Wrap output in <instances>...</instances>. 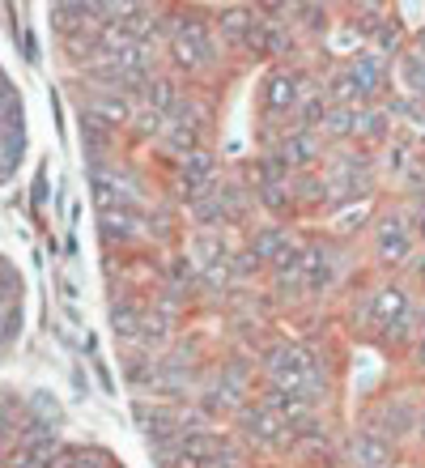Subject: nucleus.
Segmentation results:
<instances>
[{"instance_id": "c756f323", "label": "nucleus", "mask_w": 425, "mask_h": 468, "mask_svg": "<svg viewBox=\"0 0 425 468\" xmlns=\"http://www.w3.org/2000/svg\"><path fill=\"white\" fill-rule=\"evenodd\" d=\"M0 468H38V460L30 456L22 443H13L9 452H5V460H0Z\"/></svg>"}, {"instance_id": "7c9ffc66", "label": "nucleus", "mask_w": 425, "mask_h": 468, "mask_svg": "<svg viewBox=\"0 0 425 468\" xmlns=\"http://www.w3.org/2000/svg\"><path fill=\"white\" fill-rule=\"evenodd\" d=\"M170 277H175V282H192V264H187L183 256H175L170 260Z\"/></svg>"}, {"instance_id": "423d86ee", "label": "nucleus", "mask_w": 425, "mask_h": 468, "mask_svg": "<svg viewBox=\"0 0 425 468\" xmlns=\"http://www.w3.org/2000/svg\"><path fill=\"white\" fill-rule=\"evenodd\" d=\"M349 73H353V81H357V90H362L366 102H383V90H388V60H383L375 48L353 51Z\"/></svg>"}, {"instance_id": "0eeeda50", "label": "nucleus", "mask_w": 425, "mask_h": 468, "mask_svg": "<svg viewBox=\"0 0 425 468\" xmlns=\"http://www.w3.org/2000/svg\"><path fill=\"white\" fill-rule=\"evenodd\" d=\"M413 315V298L404 285H378L370 294V324L375 328H400Z\"/></svg>"}, {"instance_id": "1a4fd4ad", "label": "nucleus", "mask_w": 425, "mask_h": 468, "mask_svg": "<svg viewBox=\"0 0 425 468\" xmlns=\"http://www.w3.org/2000/svg\"><path fill=\"white\" fill-rule=\"evenodd\" d=\"M179 175L183 184H187V192L192 197H205V192H213V179H218V158L208 154V149H196V154H187V158H179Z\"/></svg>"}, {"instance_id": "5701e85b", "label": "nucleus", "mask_w": 425, "mask_h": 468, "mask_svg": "<svg viewBox=\"0 0 425 468\" xmlns=\"http://www.w3.org/2000/svg\"><path fill=\"white\" fill-rule=\"evenodd\" d=\"M370 209H375V205H370V197H366V200H349L345 209L332 213V230H336V234H353V230H362V226L370 222Z\"/></svg>"}, {"instance_id": "b1692460", "label": "nucleus", "mask_w": 425, "mask_h": 468, "mask_svg": "<svg viewBox=\"0 0 425 468\" xmlns=\"http://www.w3.org/2000/svg\"><path fill=\"white\" fill-rule=\"evenodd\" d=\"M111 324H115V336L136 341V336H141V324H145V311L136 307V303H115V307H111Z\"/></svg>"}, {"instance_id": "dca6fc26", "label": "nucleus", "mask_w": 425, "mask_h": 468, "mask_svg": "<svg viewBox=\"0 0 425 468\" xmlns=\"http://www.w3.org/2000/svg\"><path fill=\"white\" fill-rule=\"evenodd\" d=\"M213 43H192V38H170V64L179 69V73H200V69H208V64L218 60L213 56Z\"/></svg>"}, {"instance_id": "f03ea898", "label": "nucleus", "mask_w": 425, "mask_h": 468, "mask_svg": "<svg viewBox=\"0 0 425 468\" xmlns=\"http://www.w3.org/2000/svg\"><path fill=\"white\" fill-rule=\"evenodd\" d=\"M264 370L272 388H285V392H303L306 400H315V362L303 346H272L264 354Z\"/></svg>"}, {"instance_id": "473e14b6", "label": "nucleus", "mask_w": 425, "mask_h": 468, "mask_svg": "<svg viewBox=\"0 0 425 468\" xmlns=\"http://www.w3.org/2000/svg\"><path fill=\"white\" fill-rule=\"evenodd\" d=\"M413 357H417V367L425 370V328H421V336H417V349H413Z\"/></svg>"}, {"instance_id": "4be33fe9", "label": "nucleus", "mask_w": 425, "mask_h": 468, "mask_svg": "<svg viewBox=\"0 0 425 468\" xmlns=\"http://www.w3.org/2000/svg\"><path fill=\"white\" fill-rule=\"evenodd\" d=\"M285 247H290V234L281 230V226H260V230H251V256L260 260V264H272Z\"/></svg>"}, {"instance_id": "c9c22d12", "label": "nucleus", "mask_w": 425, "mask_h": 468, "mask_svg": "<svg viewBox=\"0 0 425 468\" xmlns=\"http://www.w3.org/2000/svg\"><path fill=\"white\" fill-rule=\"evenodd\" d=\"M5 452H9V434H0V460H5Z\"/></svg>"}, {"instance_id": "cd10ccee", "label": "nucleus", "mask_w": 425, "mask_h": 468, "mask_svg": "<svg viewBox=\"0 0 425 468\" xmlns=\"http://www.w3.org/2000/svg\"><path fill=\"white\" fill-rule=\"evenodd\" d=\"M298 17H306V30H315V35H328V17H332V13L328 9H324V5H298Z\"/></svg>"}, {"instance_id": "bb28decb", "label": "nucleus", "mask_w": 425, "mask_h": 468, "mask_svg": "<svg viewBox=\"0 0 425 468\" xmlns=\"http://www.w3.org/2000/svg\"><path fill=\"white\" fill-rule=\"evenodd\" d=\"M81 141L90 154H102V149L111 145V128H102V123H94V120H81Z\"/></svg>"}, {"instance_id": "f3484780", "label": "nucleus", "mask_w": 425, "mask_h": 468, "mask_svg": "<svg viewBox=\"0 0 425 468\" xmlns=\"http://www.w3.org/2000/svg\"><path fill=\"white\" fill-rule=\"evenodd\" d=\"M357 120H362V107H328L324 123H319V136H324V141H336V145L357 141Z\"/></svg>"}, {"instance_id": "20e7f679", "label": "nucleus", "mask_w": 425, "mask_h": 468, "mask_svg": "<svg viewBox=\"0 0 425 468\" xmlns=\"http://www.w3.org/2000/svg\"><path fill=\"white\" fill-rule=\"evenodd\" d=\"M268 154H272V158H277L290 175L315 171L319 158H324V136L306 133V128H285V133L277 136V145L268 149Z\"/></svg>"}, {"instance_id": "f704fd0d", "label": "nucleus", "mask_w": 425, "mask_h": 468, "mask_svg": "<svg viewBox=\"0 0 425 468\" xmlns=\"http://www.w3.org/2000/svg\"><path fill=\"white\" fill-rule=\"evenodd\" d=\"M413 272H417V282L425 285V256H421V260H417V264H413Z\"/></svg>"}, {"instance_id": "4468645a", "label": "nucleus", "mask_w": 425, "mask_h": 468, "mask_svg": "<svg viewBox=\"0 0 425 468\" xmlns=\"http://www.w3.org/2000/svg\"><path fill=\"white\" fill-rule=\"evenodd\" d=\"M391 120H396V112H391L388 102H366L362 120H357V141H366V145L391 141Z\"/></svg>"}, {"instance_id": "a211bd4d", "label": "nucleus", "mask_w": 425, "mask_h": 468, "mask_svg": "<svg viewBox=\"0 0 425 468\" xmlns=\"http://www.w3.org/2000/svg\"><path fill=\"white\" fill-rule=\"evenodd\" d=\"M370 38H375V51L383 56V60H388V56H396V60H400L404 51H409V30H404L400 13H388V22L378 26Z\"/></svg>"}, {"instance_id": "39448f33", "label": "nucleus", "mask_w": 425, "mask_h": 468, "mask_svg": "<svg viewBox=\"0 0 425 468\" xmlns=\"http://www.w3.org/2000/svg\"><path fill=\"white\" fill-rule=\"evenodd\" d=\"M239 421H243V434L251 439V443L260 447H285L298 439V431L293 426H285V421L272 413V409L264 405H243L239 409Z\"/></svg>"}, {"instance_id": "f257e3e1", "label": "nucleus", "mask_w": 425, "mask_h": 468, "mask_svg": "<svg viewBox=\"0 0 425 468\" xmlns=\"http://www.w3.org/2000/svg\"><path fill=\"white\" fill-rule=\"evenodd\" d=\"M315 90L311 77H303L298 69H272V73L260 81V112L264 120H293L298 102Z\"/></svg>"}, {"instance_id": "a878e982", "label": "nucleus", "mask_w": 425, "mask_h": 468, "mask_svg": "<svg viewBox=\"0 0 425 468\" xmlns=\"http://www.w3.org/2000/svg\"><path fill=\"white\" fill-rule=\"evenodd\" d=\"M26 413L35 421H43V426H60V405H56V396H48V392H35L30 400H26Z\"/></svg>"}, {"instance_id": "f8f14e48", "label": "nucleus", "mask_w": 425, "mask_h": 468, "mask_svg": "<svg viewBox=\"0 0 425 468\" xmlns=\"http://www.w3.org/2000/svg\"><path fill=\"white\" fill-rule=\"evenodd\" d=\"M290 192H293V209H319V205H328L332 200L328 175H319V171L290 175Z\"/></svg>"}, {"instance_id": "c85d7f7f", "label": "nucleus", "mask_w": 425, "mask_h": 468, "mask_svg": "<svg viewBox=\"0 0 425 468\" xmlns=\"http://www.w3.org/2000/svg\"><path fill=\"white\" fill-rule=\"evenodd\" d=\"M409 162H413V149H409V141H396V145L388 149V171L391 175H404V171H409Z\"/></svg>"}, {"instance_id": "aec40b11", "label": "nucleus", "mask_w": 425, "mask_h": 468, "mask_svg": "<svg viewBox=\"0 0 425 468\" xmlns=\"http://www.w3.org/2000/svg\"><path fill=\"white\" fill-rule=\"evenodd\" d=\"M332 260H328V251L324 247H306V282H303V290L306 294H324V290H332Z\"/></svg>"}, {"instance_id": "72a5a7b5", "label": "nucleus", "mask_w": 425, "mask_h": 468, "mask_svg": "<svg viewBox=\"0 0 425 468\" xmlns=\"http://www.w3.org/2000/svg\"><path fill=\"white\" fill-rule=\"evenodd\" d=\"M413 48L425 51V26H417V35H413Z\"/></svg>"}, {"instance_id": "2eb2a0df", "label": "nucleus", "mask_w": 425, "mask_h": 468, "mask_svg": "<svg viewBox=\"0 0 425 468\" xmlns=\"http://www.w3.org/2000/svg\"><path fill=\"white\" fill-rule=\"evenodd\" d=\"M255 26V9L251 5H221L218 9V30L226 43H234V48H243L247 35H251Z\"/></svg>"}, {"instance_id": "7ed1b4c3", "label": "nucleus", "mask_w": 425, "mask_h": 468, "mask_svg": "<svg viewBox=\"0 0 425 468\" xmlns=\"http://www.w3.org/2000/svg\"><path fill=\"white\" fill-rule=\"evenodd\" d=\"M417 251V234H413V222L404 213H383L375 218V256L378 264L388 269H404Z\"/></svg>"}, {"instance_id": "ddd939ff", "label": "nucleus", "mask_w": 425, "mask_h": 468, "mask_svg": "<svg viewBox=\"0 0 425 468\" xmlns=\"http://www.w3.org/2000/svg\"><path fill=\"white\" fill-rule=\"evenodd\" d=\"M98 226H102L107 239L128 243V239H136V234L145 230V218L136 209H128V205H111V209H98Z\"/></svg>"}, {"instance_id": "393cba45", "label": "nucleus", "mask_w": 425, "mask_h": 468, "mask_svg": "<svg viewBox=\"0 0 425 468\" xmlns=\"http://www.w3.org/2000/svg\"><path fill=\"white\" fill-rule=\"evenodd\" d=\"M251 197L260 200V205H264V209L272 213V218H285V213L293 209V192H290V179H285V184H268V187H255Z\"/></svg>"}, {"instance_id": "9d476101", "label": "nucleus", "mask_w": 425, "mask_h": 468, "mask_svg": "<svg viewBox=\"0 0 425 468\" xmlns=\"http://www.w3.org/2000/svg\"><path fill=\"white\" fill-rule=\"evenodd\" d=\"M349 452H353V464H357V468H391V456H396L388 439H383V434H375V431H366V426L353 434Z\"/></svg>"}, {"instance_id": "9b49d317", "label": "nucleus", "mask_w": 425, "mask_h": 468, "mask_svg": "<svg viewBox=\"0 0 425 468\" xmlns=\"http://www.w3.org/2000/svg\"><path fill=\"white\" fill-rule=\"evenodd\" d=\"M243 51H255V56H290V35L281 30V22H264L255 13V26H251V35H247Z\"/></svg>"}, {"instance_id": "6e6552de", "label": "nucleus", "mask_w": 425, "mask_h": 468, "mask_svg": "<svg viewBox=\"0 0 425 468\" xmlns=\"http://www.w3.org/2000/svg\"><path fill=\"white\" fill-rule=\"evenodd\" d=\"M85 120L102 123V128H128L133 123V102H128V94H111V90H98V94H90V102H85Z\"/></svg>"}, {"instance_id": "e433bc0d", "label": "nucleus", "mask_w": 425, "mask_h": 468, "mask_svg": "<svg viewBox=\"0 0 425 468\" xmlns=\"http://www.w3.org/2000/svg\"><path fill=\"white\" fill-rule=\"evenodd\" d=\"M102 468H111V464H102Z\"/></svg>"}, {"instance_id": "2f4dec72", "label": "nucleus", "mask_w": 425, "mask_h": 468, "mask_svg": "<svg viewBox=\"0 0 425 468\" xmlns=\"http://www.w3.org/2000/svg\"><path fill=\"white\" fill-rule=\"evenodd\" d=\"M409 222H413V234H417V243L425 247V205H417V209H413V218H409Z\"/></svg>"}, {"instance_id": "6ab92c4d", "label": "nucleus", "mask_w": 425, "mask_h": 468, "mask_svg": "<svg viewBox=\"0 0 425 468\" xmlns=\"http://www.w3.org/2000/svg\"><path fill=\"white\" fill-rule=\"evenodd\" d=\"M145 102H149V112L162 115V120H170V115L179 112V102H183V90L170 81V77H154L145 86Z\"/></svg>"}, {"instance_id": "412c9836", "label": "nucleus", "mask_w": 425, "mask_h": 468, "mask_svg": "<svg viewBox=\"0 0 425 468\" xmlns=\"http://www.w3.org/2000/svg\"><path fill=\"white\" fill-rule=\"evenodd\" d=\"M396 73H400V86L413 94V99H425V51H417L409 43L400 60H396Z\"/></svg>"}]
</instances>
